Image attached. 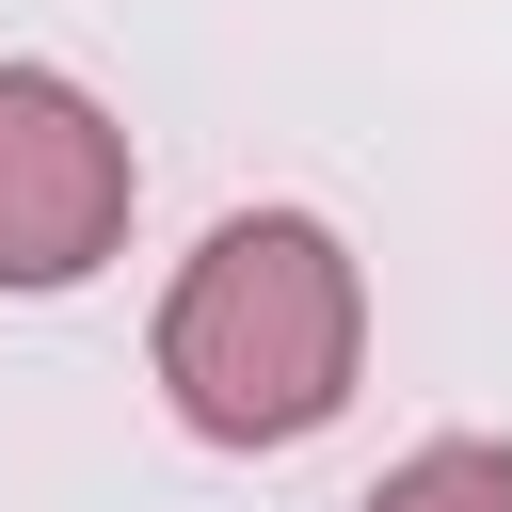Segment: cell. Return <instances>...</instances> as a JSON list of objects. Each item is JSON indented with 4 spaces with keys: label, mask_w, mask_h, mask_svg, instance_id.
Masks as SVG:
<instances>
[{
    "label": "cell",
    "mask_w": 512,
    "mask_h": 512,
    "mask_svg": "<svg viewBox=\"0 0 512 512\" xmlns=\"http://www.w3.org/2000/svg\"><path fill=\"white\" fill-rule=\"evenodd\" d=\"M368 368V272L320 208H224L160 288V400L208 448H304Z\"/></svg>",
    "instance_id": "6da1fadb"
},
{
    "label": "cell",
    "mask_w": 512,
    "mask_h": 512,
    "mask_svg": "<svg viewBox=\"0 0 512 512\" xmlns=\"http://www.w3.org/2000/svg\"><path fill=\"white\" fill-rule=\"evenodd\" d=\"M128 128L64 80V64H0V288H80L128 240Z\"/></svg>",
    "instance_id": "7a4b0ae2"
},
{
    "label": "cell",
    "mask_w": 512,
    "mask_h": 512,
    "mask_svg": "<svg viewBox=\"0 0 512 512\" xmlns=\"http://www.w3.org/2000/svg\"><path fill=\"white\" fill-rule=\"evenodd\" d=\"M352 512H512V448H480V432H432L416 464H384Z\"/></svg>",
    "instance_id": "3957f363"
}]
</instances>
